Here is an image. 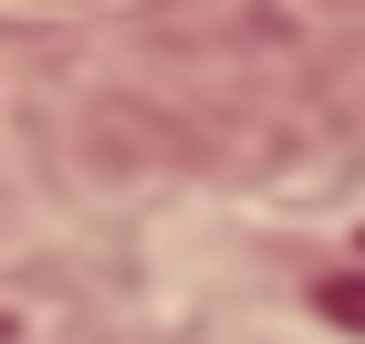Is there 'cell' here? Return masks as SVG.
I'll list each match as a JSON object with an SVG mask.
<instances>
[{
  "label": "cell",
  "instance_id": "obj_1",
  "mask_svg": "<svg viewBox=\"0 0 365 344\" xmlns=\"http://www.w3.org/2000/svg\"><path fill=\"white\" fill-rule=\"evenodd\" d=\"M313 303H324V323L365 334V271H334V282H313Z\"/></svg>",
  "mask_w": 365,
  "mask_h": 344
}]
</instances>
